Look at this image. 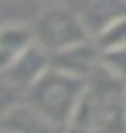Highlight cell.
I'll return each instance as SVG.
<instances>
[{
    "label": "cell",
    "mask_w": 126,
    "mask_h": 133,
    "mask_svg": "<svg viewBox=\"0 0 126 133\" xmlns=\"http://www.w3.org/2000/svg\"><path fill=\"white\" fill-rule=\"evenodd\" d=\"M84 91H86V78H80L51 64L27 89L24 100L69 131V124L78 111Z\"/></svg>",
    "instance_id": "6da1fadb"
},
{
    "label": "cell",
    "mask_w": 126,
    "mask_h": 133,
    "mask_svg": "<svg viewBox=\"0 0 126 133\" xmlns=\"http://www.w3.org/2000/svg\"><path fill=\"white\" fill-rule=\"evenodd\" d=\"M33 33H36V42L42 44L51 56L78 47L82 42H89L91 38V31L78 16V11L64 2H51L42 11L33 24Z\"/></svg>",
    "instance_id": "7a4b0ae2"
},
{
    "label": "cell",
    "mask_w": 126,
    "mask_h": 133,
    "mask_svg": "<svg viewBox=\"0 0 126 133\" xmlns=\"http://www.w3.org/2000/svg\"><path fill=\"white\" fill-rule=\"evenodd\" d=\"M122 100L124 87L113 89L102 84H86L78 111L69 124V133H102L111 127V122L124 120Z\"/></svg>",
    "instance_id": "3957f363"
},
{
    "label": "cell",
    "mask_w": 126,
    "mask_h": 133,
    "mask_svg": "<svg viewBox=\"0 0 126 133\" xmlns=\"http://www.w3.org/2000/svg\"><path fill=\"white\" fill-rule=\"evenodd\" d=\"M51 64H53L51 62V53L42 47V44L33 42L18 60H13L5 71H0V76H5L7 80L13 82L20 91L27 93V89L47 71Z\"/></svg>",
    "instance_id": "277c9868"
},
{
    "label": "cell",
    "mask_w": 126,
    "mask_h": 133,
    "mask_svg": "<svg viewBox=\"0 0 126 133\" xmlns=\"http://www.w3.org/2000/svg\"><path fill=\"white\" fill-rule=\"evenodd\" d=\"M0 127H5L11 133H69L64 127L47 118L27 100H20L7 111L5 118L0 120Z\"/></svg>",
    "instance_id": "5b68a950"
},
{
    "label": "cell",
    "mask_w": 126,
    "mask_h": 133,
    "mask_svg": "<svg viewBox=\"0 0 126 133\" xmlns=\"http://www.w3.org/2000/svg\"><path fill=\"white\" fill-rule=\"evenodd\" d=\"M69 5L84 20L93 38L111 22L126 16V0H69Z\"/></svg>",
    "instance_id": "8992f818"
},
{
    "label": "cell",
    "mask_w": 126,
    "mask_h": 133,
    "mask_svg": "<svg viewBox=\"0 0 126 133\" xmlns=\"http://www.w3.org/2000/svg\"><path fill=\"white\" fill-rule=\"evenodd\" d=\"M36 42V33L22 22L0 24V71H5L13 60H18L31 44Z\"/></svg>",
    "instance_id": "52a82bcc"
},
{
    "label": "cell",
    "mask_w": 126,
    "mask_h": 133,
    "mask_svg": "<svg viewBox=\"0 0 126 133\" xmlns=\"http://www.w3.org/2000/svg\"><path fill=\"white\" fill-rule=\"evenodd\" d=\"M97 60H100V56L91 42H82L78 47L64 49V51L51 56V62L55 66H60V69H64L69 73H75L80 78H86V73H91V69L95 66Z\"/></svg>",
    "instance_id": "ba28073f"
},
{
    "label": "cell",
    "mask_w": 126,
    "mask_h": 133,
    "mask_svg": "<svg viewBox=\"0 0 126 133\" xmlns=\"http://www.w3.org/2000/svg\"><path fill=\"white\" fill-rule=\"evenodd\" d=\"M100 64L113 80L126 82V47L100 51Z\"/></svg>",
    "instance_id": "9c48e42d"
},
{
    "label": "cell",
    "mask_w": 126,
    "mask_h": 133,
    "mask_svg": "<svg viewBox=\"0 0 126 133\" xmlns=\"http://www.w3.org/2000/svg\"><path fill=\"white\" fill-rule=\"evenodd\" d=\"M97 40V49L106 51V49H115V47H126V16L115 22H111L104 31H100L95 36Z\"/></svg>",
    "instance_id": "30bf717a"
},
{
    "label": "cell",
    "mask_w": 126,
    "mask_h": 133,
    "mask_svg": "<svg viewBox=\"0 0 126 133\" xmlns=\"http://www.w3.org/2000/svg\"><path fill=\"white\" fill-rule=\"evenodd\" d=\"M20 93H22V91H20L13 82H9L5 76H0V120L5 118V113L11 107H16L20 100H22Z\"/></svg>",
    "instance_id": "8fae6325"
},
{
    "label": "cell",
    "mask_w": 126,
    "mask_h": 133,
    "mask_svg": "<svg viewBox=\"0 0 126 133\" xmlns=\"http://www.w3.org/2000/svg\"><path fill=\"white\" fill-rule=\"evenodd\" d=\"M122 111H124V124H126V84H124V100H122Z\"/></svg>",
    "instance_id": "7c38bea8"
},
{
    "label": "cell",
    "mask_w": 126,
    "mask_h": 133,
    "mask_svg": "<svg viewBox=\"0 0 126 133\" xmlns=\"http://www.w3.org/2000/svg\"><path fill=\"white\" fill-rule=\"evenodd\" d=\"M0 133H11V131H7L5 127H0Z\"/></svg>",
    "instance_id": "4fadbf2b"
},
{
    "label": "cell",
    "mask_w": 126,
    "mask_h": 133,
    "mask_svg": "<svg viewBox=\"0 0 126 133\" xmlns=\"http://www.w3.org/2000/svg\"><path fill=\"white\" fill-rule=\"evenodd\" d=\"M49 2H62V0H49Z\"/></svg>",
    "instance_id": "5bb4252c"
},
{
    "label": "cell",
    "mask_w": 126,
    "mask_h": 133,
    "mask_svg": "<svg viewBox=\"0 0 126 133\" xmlns=\"http://www.w3.org/2000/svg\"><path fill=\"white\" fill-rule=\"evenodd\" d=\"M5 2H18V0H5Z\"/></svg>",
    "instance_id": "9a60e30c"
}]
</instances>
